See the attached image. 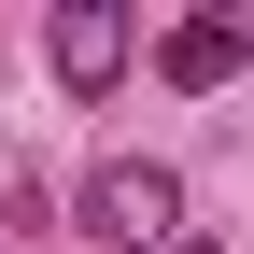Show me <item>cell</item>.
Here are the masks:
<instances>
[{"label":"cell","mask_w":254,"mask_h":254,"mask_svg":"<svg viewBox=\"0 0 254 254\" xmlns=\"http://www.w3.org/2000/svg\"><path fill=\"white\" fill-rule=\"evenodd\" d=\"M71 240H99V254H170V240H184V184L155 170V155H99V170L71 184Z\"/></svg>","instance_id":"6da1fadb"},{"label":"cell","mask_w":254,"mask_h":254,"mask_svg":"<svg viewBox=\"0 0 254 254\" xmlns=\"http://www.w3.org/2000/svg\"><path fill=\"white\" fill-rule=\"evenodd\" d=\"M141 57H155V85H184V99H226L254 71V14H226V0H212V14H170Z\"/></svg>","instance_id":"7a4b0ae2"},{"label":"cell","mask_w":254,"mask_h":254,"mask_svg":"<svg viewBox=\"0 0 254 254\" xmlns=\"http://www.w3.org/2000/svg\"><path fill=\"white\" fill-rule=\"evenodd\" d=\"M127 57H141V28H127L113 0H57V14H43V71L71 85V99H113Z\"/></svg>","instance_id":"3957f363"},{"label":"cell","mask_w":254,"mask_h":254,"mask_svg":"<svg viewBox=\"0 0 254 254\" xmlns=\"http://www.w3.org/2000/svg\"><path fill=\"white\" fill-rule=\"evenodd\" d=\"M170 254H212V240H198V226H184V240H170Z\"/></svg>","instance_id":"277c9868"}]
</instances>
